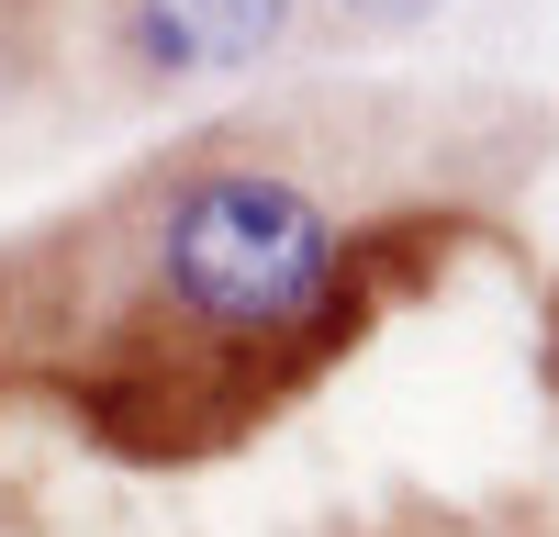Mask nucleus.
Returning a JSON list of instances; mask_svg holds the SVG:
<instances>
[{"label": "nucleus", "mask_w": 559, "mask_h": 537, "mask_svg": "<svg viewBox=\"0 0 559 537\" xmlns=\"http://www.w3.org/2000/svg\"><path fill=\"white\" fill-rule=\"evenodd\" d=\"M302 0H112V57L134 90H202L247 79L292 45Z\"/></svg>", "instance_id": "f03ea898"}, {"label": "nucleus", "mask_w": 559, "mask_h": 537, "mask_svg": "<svg viewBox=\"0 0 559 537\" xmlns=\"http://www.w3.org/2000/svg\"><path fill=\"white\" fill-rule=\"evenodd\" d=\"M146 291L179 336L224 358L313 347L358 302V247L313 179L269 157H213V168H179L146 213Z\"/></svg>", "instance_id": "f257e3e1"}, {"label": "nucleus", "mask_w": 559, "mask_h": 537, "mask_svg": "<svg viewBox=\"0 0 559 537\" xmlns=\"http://www.w3.org/2000/svg\"><path fill=\"white\" fill-rule=\"evenodd\" d=\"M336 34H414V23H437L448 0H313Z\"/></svg>", "instance_id": "7ed1b4c3"}]
</instances>
